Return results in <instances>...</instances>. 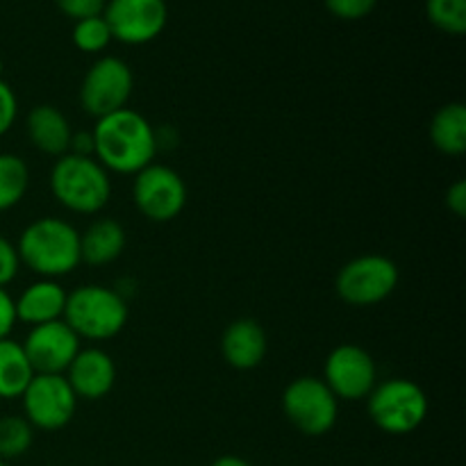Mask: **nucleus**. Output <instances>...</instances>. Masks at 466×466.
<instances>
[{"mask_svg": "<svg viewBox=\"0 0 466 466\" xmlns=\"http://www.w3.org/2000/svg\"><path fill=\"white\" fill-rule=\"evenodd\" d=\"M94 157L105 171L137 176L141 168L155 162L159 139L155 127L144 114L130 107L96 118L91 130Z\"/></svg>", "mask_w": 466, "mask_h": 466, "instance_id": "obj_1", "label": "nucleus"}, {"mask_svg": "<svg viewBox=\"0 0 466 466\" xmlns=\"http://www.w3.org/2000/svg\"><path fill=\"white\" fill-rule=\"evenodd\" d=\"M21 267L48 280L68 276L82 264L80 230L57 217H41L21 232L16 241Z\"/></svg>", "mask_w": 466, "mask_h": 466, "instance_id": "obj_2", "label": "nucleus"}, {"mask_svg": "<svg viewBox=\"0 0 466 466\" xmlns=\"http://www.w3.org/2000/svg\"><path fill=\"white\" fill-rule=\"evenodd\" d=\"M50 191L68 212L98 214L112 198V180L96 157L66 153L53 164Z\"/></svg>", "mask_w": 466, "mask_h": 466, "instance_id": "obj_3", "label": "nucleus"}, {"mask_svg": "<svg viewBox=\"0 0 466 466\" xmlns=\"http://www.w3.org/2000/svg\"><path fill=\"white\" fill-rule=\"evenodd\" d=\"M127 303L121 291L103 285H82L68 291L64 321L80 339H114L127 323Z\"/></svg>", "mask_w": 466, "mask_h": 466, "instance_id": "obj_4", "label": "nucleus"}, {"mask_svg": "<svg viewBox=\"0 0 466 466\" xmlns=\"http://www.w3.org/2000/svg\"><path fill=\"white\" fill-rule=\"evenodd\" d=\"M428 396L410 378H390L367 396V412L373 426L387 435H410L428 417Z\"/></svg>", "mask_w": 466, "mask_h": 466, "instance_id": "obj_5", "label": "nucleus"}, {"mask_svg": "<svg viewBox=\"0 0 466 466\" xmlns=\"http://www.w3.org/2000/svg\"><path fill=\"white\" fill-rule=\"evenodd\" d=\"M282 412L287 421L308 437H323L337 426L339 400L317 376L294 378L282 391Z\"/></svg>", "mask_w": 466, "mask_h": 466, "instance_id": "obj_6", "label": "nucleus"}, {"mask_svg": "<svg viewBox=\"0 0 466 466\" xmlns=\"http://www.w3.org/2000/svg\"><path fill=\"white\" fill-rule=\"evenodd\" d=\"M399 267L385 255H360L339 268L337 296L353 308H371L390 299L399 287Z\"/></svg>", "mask_w": 466, "mask_h": 466, "instance_id": "obj_7", "label": "nucleus"}, {"mask_svg": "<svg viewBox=\"0 0 466 466\" xmlns=\"http://www.w3.org/2000/svg\"><path fill=\"white\" fill-rule=\"evenodd\" d=\"M132 89H135L132 68L121 57L107 55L96 59L82 77L80 105L89 116L103 118L127 107Z\"/></svg>", "mask_w": 466, "mask_h": 466, "instance_id": "obj_8", "label": "nucleus"}, {"mask_svg": "<svg viewBox=\"0 0 466 466\" xmlns=\"http://www.w3.org/2000/svg\"><path fill=\"white\" fill-rule=\"evenodd\" d=\"M23 419L35 431L57 432L73 421L77 410V396L64 376L36 373L21 396Z\"/></svg>", "mask_w": 466, "mask_h": 466, "instance_id": "obj_9", "label": "nucleus"}, {"mask_svg": "<svg viewBox=\"0 0 466 466\" xmlns=\"http://www.w3.org/2000/svg\"><path fill=\"white\" fill-rule=\"evenodd\" d=\"M137 209L153 223H168L182 214L187 205V185L177 171L164 164H148L132 182Z\"/></svg>", "mask_w": 466, "mask_h": 466, "instance_id": "obj_10", "label": "nucleus"}, {"mask_svg": "<svg viewBox=\"0 0 466 466\" xmlns=\"http://www.w3.org/2000/svg\"><path fill=\"white\" fill-rule=\"evenodd\" d=\"M323 382L337 400H362L378 385V367L362 346L341 344L328 355Z\"/></svg>", "mask_w": 466, "mask_h": 466, "instance_id": "obj_11", "label": "nucleus"}, {"mask_svg": "<svg viewBox=\"0 0 466 466\" xmlns=\"http://www.w3.org/2000/svg\"><path fill=\"white\" fill-rule=\"evenodd\" d=\"M103 18L112 39L127 46H144L157 39L167 27V0H109Z\"/></svg>", "mask_w": 466, "mask_h": 466, "instance_id": "obj_12", "label": "nucleus"}, {"mask_svg": "<svg viewBox=\"0 0 466 466\" xmlns=\"http://www.w3.org/2000/svg\"><path fill=\"white\" fill-rule=\"evenodd\" d=\"M80 337L66 326V321L59 319V321L30 328L21 346L35 373L64 376L73 360H76V355L80 353Z\"/></svg>", "mask_w": 466, "mask_h": 466, "instance_id": "obj_13", "label": "nucleus"}, {"mask_svg": "<svg viewBox=\"0 0 466 466\" xmlns=\"http://www.w3.org/2000/svg\"><path fill=\"white\" fill-rule=\"evenodd\" d=\"M77 400H100L116 385V364L103 349H80L64 373Z\"/></svg>", "mask_w": 466, "mask_h": 466, "instance_id": "obj_14", "label": "nucleus"}, {"mask_svg": "<svg viewBox=\"0 0 466 466\" xmlns=\"http://www.w3.org/2000/svg\"><path fill=\"white\" fill-rule=\"evenodd\" d=\"M268 353L267 330L255 319H237L221 335V355L237 371H253Z\"/></svg>", "mask_w": 466, "mask_h": 466, "instance_id": "obj_15", "label": "nucleus"}, {"mask_svg": "<svg viewBox=\"0 0 466 466\" xmlns=\"http://www.w3.org/2000/svg\"><path fill=\"white\" fill-rule=\"evenodd\" d=\"M68 291L59 285L57 280L39 278L32 285L14 299V309H16V323H27V326H44V323L59 321L64 317Z\"/></svg>", "mask_w": 466, "mask_h": 466, "instance_id": "obj_16", "label": "nucleus"}, {"mask_svg": "<svg viewBox=\"0 0 466 466\" xmlns=\"http://www.w3.org/2000/svg\"><path fill=\"white\" fill-rule=\"evenodd\" d=\"M25 130L32 146L50 157H62L71 148V123L55 105H36L25 118Z\"/></svg>", "mask_w": 466, "mask_h": 466, "instance_id": "obj_17", "label": "nucleus"}, {"mask_svg": "<svg viewBox=\"0 0 466 466\" xmlns=\"http://www.w3.org/2000/svg\"><path fill=\"white\" fill-rule=\"evenodd\" d=\"M126 228L114 218H96L80 232V258L89 267H107L126 250Z\"/></svg>", "mask_w": 466, "mask_h": 466, "instance_id": "obj_18", "label": "nucleus"}, {"mask_svg": "<svg viewBox=\"0 0 466 466\" xmlns=\"http://www.w3.org/2000/svg\"><path fill=\"white\" fill-rule=\"evenodd\" d=\"M35 376L21 341H14L12 337L0 339V399H21Z\"/></svg>", "mask_w": 466, "mask_h": 466, "instance_id": "obj_19", "label": "nucleus"}, {"mask_svg": "<svg viewBox=\"0 0 466 466\" xmlns=\"http://www.w3.org/2000/svg\"><path fill=\"white\" fill-rule=\"evenodd\" d=\"M431 141L440 153L460 157L466 153V107L449 103L435 112L431 121Z\"/></svg>", "mask_w": 466, "mask_h": 466, "instance_id": "obj_20", "label": "nucleus"}, {"mask_svg": "<svg viewBox=\"0 0 466 466\" xmlns=\"http://www.w3.org/2000/svg\"><path fill=\"white\" fill-rule=\"evenodd\" d=\"M30 189V168L21 155L0 153V212L16 208Z\"/></svg>", "mask_w": 466, "mask_h": 466, "instance_id": "obj_21", "label": "nucleus"}, {"mask_svg": "<svg viewBox=\"0 0 466 466\" xmlns=\"http://www.w3.org/2000/svg\"><path fill=\"white\" fill-rule=\"evenodd\" d=\"M35 441V428L23 417H0V460L12 462V460L23 458L30 451Z\"/></svg>", "mask_w": 466, "mask_h": 466, "instance_id": "obj_22", "label": "nucleus"}, {"mask_svg": "<svg viewBox=\"0 0 466 466\" xmlns=\"http://www.w3.org/2000/svg\"><path fill=\"white\" fill-rule=\"evenodd\" d=\"M428 21L446 35L462 36L466 32V0H426Z\"/></svg>", "mask_w": 466, "mask_h": 466, "instance_id": "obj_23", "label": "nucleus"}, {"mask_svg": "<svg viewBox=\"0 0 466 466\" xmlns=\"http://www.w3.org/2000/svg\"><path fill=\"white\" fill-rule=\"evenodd\" d=\"M73 44L82 53H103L112 44V32H109L103 14L76 21V25H73Z\"/></svg>", "mask_w": 466, "mask_h": 466, "instance_id": "obj_24", "label": "nucleus"}, {"mask_svg": "<svg viewBox=\"0 0 466 466\" xmlns=\"http://www.w3.org/2000/svg\"><path fill=\"white\" fill-rule=\"evenodd\" d=\"M378 0H326V7L332 16L341 21H360L376 9Z\"/></svg>", "mask_w": 466, "mask_h": 466, "instance_id": "obj_25", "label": "nucleus"}, {"mask_svg": "<svg viewBox=\"0 0 466 466\" xmlns=\"http://www.w3.org/2000/svg\"><path fill=\"white\" fill-rule=\"evenodd\" d=\"M18 271H21V258H18L16 244L0 235V287L7 289L16 280Z\"/></svg>", "mask_w": 466, "mask_h": 466, "instance_id": "obj_26", "label": "nucleus"}, {"mask_svg": "<svg viewBox=\"0 0 466 466\" xmlns=\"http://www.w3.org/2000/svg\"><path fill=\"white\" fill-rule=\"evenodd\" d=\"M59 7V12L64 16L73 18V21H82V18L100 16L107 5V0H55Z\"/></svg>", "mask_w": 466, "mask_h": 466, "instance_id": "obj_27", "label": "nucleus"}, {"mask_svg": "<svg viewBox=\"0 0 466 466\" xmlns=\"http://www.w3.org/2000/svg\"><path fill=\"white\" fill-rule=\"evenodd\" d=\"M18 116V100L12 86L0 77V137L7 135Z\"/></svg>", "mask_w": 466, "mask_h": 466, "instance_id": "obj_28", "label": "nucleus"}, {"mask_svg": "<svg viewBox=\"0 0 466 466\" xmlns=\"http://www.w3.org/2000/svg\"><path fill=\"white\" fill-rule=\"evenodd\" d=\"M16 326V309H14V299L7 289L0 287V339H7Z\"/></svg>", "mask_w": 466, "mask_h": 466, "instance_id": "obj_29", "label": "nucleus"}, {"mask_svg": "<svg viewBox=\"0 0 466 466\" xmlns=\"http://www.w3.org/2000/svg\"><path fill=\"white\" fill-rule=\"evenodd\" d=\"M446 208L453 212L458 218L466 217V182L455 180L453 185L446 189Z\"/></svg>", "mask_w": 466, "mask_h": 466, "instance_id": "obj_30", "label": "nucleus"}, {"mask_svg": "<svg viewBox=\"0 0 466 466\" xmlns=\"http://www.w3.org/2000/svg\"><path fill=\"white\" fill-rule=\"evenodd\" d=\"M209 466H253L246 458H239V455H218Z\"/></svg>", "mask_w": 466, "mask_h": 466, "instance_id": "obj_31", "label": "nucleus"}, {"mask_svg": "<svg viewBox=\"0 0 466 466\" xmlns=\"http://www.w3.org/2000/svg\"><path fill=\"white\" fill-rule=\"evenodd\" d=\"M0 466H12L9 462H3V460H0Z\"/></svg>", "mask_w": 466, "mask_h": 466, "instance_id": "obj_32", "label": "nucleus"}, {"mask_svg": "<svg viewBox=\"0 0 466 466\" xmlns=\"http://www.w3.org/2000/svg\"><path fill=\"white\" fill-rule=\"evenodd\" d=\"M0 77H3V62H0Z\"/></svg>", "mask_w": 466, "mask_h": 466, "instance_id": "obj_33", "label": "nucleus"}]
</instances>
